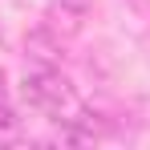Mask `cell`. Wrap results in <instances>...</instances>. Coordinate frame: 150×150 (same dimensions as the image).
<instances>
[{"label":"cell","instance_id":"3957f363","mask_svg":"<svg viewBox=\"0 0 150 150\" xmlns=\"http://www.w3.org/2000/svg\"><path fill=\"white\" fill-rule=\"evenodd\" d=\"M61 12H73V16H85L89 12V0H57Z\"/></svg>","mask_w":150,"mask_h":150},{"label":"cell","instance_id":"7a4b0ae2","mask_svg":"<svg viewBox=\"0 0 150 150\" xmlns=\"http://www.w3.org/2000/svg\"><path fill=\"white\" fill-rule=\"evenodd\" d=\"M28 53H33L41 65H57V49L49 45V37H45V33H33V37H28Z\"/></svg>","mask_w":150,"mask_h":150},{"label":"cell","instance_id":"6da1fadb","mask_svg":"<svg viewBox=\"0 0 150 150\" xmlns=\"http://www.w3.org/2000/svg\"><path fill=\"white\" fill-rule=\"evenodd\" d=\"M0 85H4V73H0ZM4 142H16V118H12V110L4 101V89H0V146Z\"/></svg>","mask_w":150,"mask_h":150}]
</instances>
